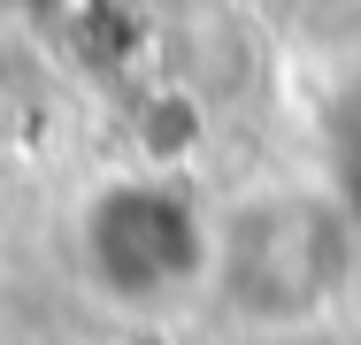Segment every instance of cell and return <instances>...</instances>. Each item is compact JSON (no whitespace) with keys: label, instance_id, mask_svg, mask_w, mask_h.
<instances>
[{"label":"cell","instance_id":"7a4b0ae2","mask_svg":"<svg viewBox=\"0 0 361 345\" xmlns=\"http://www.w3.org/2000/svg\"><path fill=\"white\" fill-rule=\"evenodd\" d=\"M338 307H346V315L361 322V253H354V276H346V299H338Z\"/></svg>","mask_w":361,"mask_h":345},{"label":"cell","instance_id":"3957f363","mask_svg":"<svg viewBox=\"0 0 361 345\" xmlns=\"http://www.w3.org/2000/svg\"><path fill=\"white\" fill-rule=\"evenodd\" d=\"M246 8H262V15H292L300 0H246Z\"/></svg>","mask_w":361,"mask_h":345},{"label":"cell","instance_id":"6da1fadb","mask_svg":"<svg viewBox=\"0 0 361 345\" xmlns=\"http://www.w3.org/2000/svg\"><path fill=\"white\" fill-rule=\"evenodd\" d=\"M354 253V222L315 192H262L223 222V284L254 322H300L323 299H346Z\"/></svg>","mask_w":361,"mask_h":345}]
</instances>
